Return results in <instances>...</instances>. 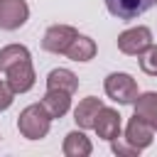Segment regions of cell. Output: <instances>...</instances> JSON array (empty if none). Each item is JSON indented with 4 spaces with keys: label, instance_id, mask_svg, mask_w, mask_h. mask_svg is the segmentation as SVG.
Here are the masks:
<instances>
[{
    "label": "cell",
    "instance_id": "obj_5",
    "mask_svg": "<svg viewBox=\"0 0 157 157\" xmlns=\"http://www.w3.org/2000/svg\"><path fill=\"white\" fill-rule=\"evenodd\" d=\"M29 17V5L25 0H0V29H20Z\"/></svg>",
    "mask_w": 157,
    "mask_h": 157
},
{
    "label": "cell",
    "instance_id": "obj_8",
    "mask_svg": "<svg viewBox=\"0 0 157 157\" xmlns=\"http://www.w3.org/2000/svg\"><path fill=\"white\" fill-rule=\"evenodd\" d=\"M157 5V0H105V7L113 17L118 20H137L140 15H145L147 10H152Z\"/></svg>",
    "mask_w": 157,
    "mask_h": 157
},
{
    "label": "cell",
    "instance_id": "obj_1",
    "mask_svg": "<svg viewBox=\"0 0 157 157\" xmlns=\"http://www.w3.org/2000/svg\"><path fill=\"white\" fill-rule=\"evenodd\" d=\"M52 115L47 113V108L42 105V103H32V105H27L22 113H20V118H17V130H20V135L22 137H27V140H42V137H47V132H49V128H52Z\"/></svg>",
    "mask_w": 157,
    "mask_h": 157
},
{
    "label": "cell",
    "instance_id": "obj_19",
    "mask_svg": "<svg viewBox=\"0 0 157 157\" xmlns=\"http://www.w3.org/2000/svg\"><path fill=\"white\" fill-rule=\"evenodd\" d=\"M15 101V91L7 86V81H0V110H7Z\"/></svg>",
    "mask_w": 157,
    "mask_h": 157
},
{
    "label": "cell",
    "instance_id": "obj_16",
    "mask_svg": "<svg viewBox=\"0 0 157 157\" xmlns=\"http://www.w3.org/2000/svg\"><path fill=\"white\" fill-rule=\"evenodd\" d=\"M25 59H32V54H29V49L25 44H7V47L0 49V71L10 69L12 64L25 61Z\"/></svg>",
    "mask_w": 157,
    "mask_h": 157
},
{
    "label": "cell",
    "instance_id": "obj_14",
    "mask_svg": "<svg viewBox=\"0 0 157 157\" xmlns=\"http://www.w3.org/2000/svg\"><path fill=\"white\" fill-rule=\"evenodd\" d=\"M47 88H56V91H69V93H74L76 88H78V76L74 74V71H69V69H52L49 74H47Z\"/></svg>",
    "mask_w": 157,
    "mask_h": 157
},
{
    "label": "cell",
    "instance_id": "obj_13",
    "mask_svg": "<svg viewBox=\"0 0 157 157\" xmlns=\"http://www.w3.org/2000/svg\"><path fill=\"white\" fill-rule=\"evenodd\" d=\"M132 105H135V115H140L145 123H150V128L157 132V93L155 91L140 93Z\"/></svg>",
    "mask_w": 157,
    "mask_h": 157
},
{
    "label": "cell",
    "instance_id": "obj_18",
    "mask_svg": "<svg viewBox=\"0 0 157 157\" xmlns=\"http://www.w3.org/2000/svg\"><path fill=\"white\" fill-rule=\"evenodd\" d=\"M110 147H113V152L115 155H120V157H135V155H140L135 147H130L123 137H115V140H110Z\"/></svg>",
    "mask_w": 157,
    "mask_h": 157
},
{
    "label": "cell",
    "instance_id": "obj_9",
    "mask_svg": "<svg viewBox=\"0 0 157 157\" xmlns=\"http://www.w3.org/2000/svg\"><path fill=\"white\" fill-rule=\"evenodd\" d=\"M93 130H96V135H98L101 140H105V142L120 137V113H118L115 108H105V105H103L101 113H98V118H96Z\"/></svg>",
    "mask_w": 157,
    "mask_h": 157
},
{
    "label": "cell",
    "instance_id": "obj_15",
    "mask_svg": "<svg viewBox=\"0 0 157 157\" xmlns=\"http://www.w3.org/2000/svg\"><path fill=\"white\" fill-rule=\"evenodd\" d=\"M96 42L91 39V37H86V34H78L74 42H71V47L66 49V54L64 56H69L71 61H91L93 56H96Z\"/></svg>",
    "mask_w": 157,
    "mask_h": 157
},
{
    "label": "cell",
    "instance_id": "obj_2",
    "mask_svg": "<svg viewBox=\"0 0 157 157\" xmlns=\"http://www.w3.org/2000/svg\"><path fill=\"white\" fill-rule=\"evenodd\" d=\"M103 88H105V96H108L110 101L120 103V105H132V103L137 101V96H140L135 78H132L130 74H125V71H113V74H108L105 81H103Z\"/></svg>",
    "mask_w": 157,
    "mask_h": 157
},
{
    "label": "cell",
    "instance_id": "obj_4",
    "mask_svg": "<svg viewBox=\"0 0 157 157\" xmlns=\"http://www.w3.org/2000/svg\"><path fill=\"white\" fill-rule=\"evenodd\" d=\"M78 37V32L71 25H52L42 37V49L49 54H66L71 42Z\"/></svg>",
    "mask_w": 157,
    "mask_h": 157
},
{
    "label": "cell",
    "instance_id": "obj_12",
    "mask_svg": "<svg viewBox=\"0 0 157 157\" xmlns=\"http://www.w3.org/2000/svg\"><path fill=\"white\" fill-rule=\"evenodd\" d=\"M91 150H93V145H91V140L86 137L83 130H71V132H66L64 145H61V152H64L66 157H88Z\"/></svg>",
    "mask_w": 157,
    "mask_h": 157
},
{
    "label": "cell",
    "instance_id": "obj_6",
    "mask_svg": "<svg viewBox=\"0 0 157 157\" xmlns=\"http://www.w3.org/2000/svg\"><path fill=\"white\" fill-rule=\"evenodd\" d=\"M5 74V81L7 86L15 91V93H27L32 86H34V66H32V59H25V61H17L12 64L10 69L2 71Z\"/></svg>",
    "mask_w": 157,
    "mask_h": 157
},
{
    "label": "cell",
    "instance_id": "obj_17",
    "mask_svg": "<svg viewBox=\"0 0 157 157\" xmlns=\"http://www.w3.org/2000/svg\"><path fill=\"white\" fill-rule=\"evenodd\" d=\"M140 69L147 76H157V44H150L140 54Z\"/></svg>",
    "mask_w": 157,
    "mask_h": 157
},
{
    "label": "cell",
    "instance_id": "obj_11",
    "mask_svg": "<svg viewBox=\"0 0 157 157\" xmlns=\"http://www.w3.org/2000/svg\"><path fill=\"white\" fill-rule=\"evenodd\" d=\"M71 96L69 91H56V88H47L44 98H42V105L47 108V113L52 118H64L71 108Z\"/></svg>",
    "mask_w": 157,
    "mask_h": 157
},
{
    "label": "cell",
    "instance_id": "obj_7",
    "mask_svg": "<svg viewBox=\"0 0 157 157\" xmlns=\"http://www.w3.org/2000/svg\"><path fill=\"white\" fill-rule=\"evenodd\" d=\"M152 137H155V130L150 128V123H145L140 115L132 113V118L128 120V128H125L123 140H125L130 147H135L137 152H142V150H147V147L152 145Z\"/></svg>",
    "mask_w": 157,
    "mask_h": 157
},
{
    "label": "cell",
    "instance_id": "obj_3",
    "mask_svg": "<svg viewBox=\"0 0 157 157\" xmlns=\"http://www.w3.org/2000/svg\"><path fill=\"white\" fill-rule=\"evenodd\" d=\"M150 44H152V32L145 25L130 27V29L118 34V49L123 54H128V56H140Z\"/></svg>",
    "mask_w": 157,
    "mask_h": 157
},
{
    "label": "cell",
    "instance_id": "obj_10",
    "mask_svg": "<svg viewBox=\"0 0 157 157\" xmlns=\"http://www.w3.org/2000/svg\"><path fill=\"white\" fill-rule=\"evenodd\" d=\"M103 108V101L96 96H86L83 101H78V105L74 108V120L81 130H91L96 125V118Z\"/></svg>",
    "mask_w": 157,
    "mask_h": 157
}]
</instances>
